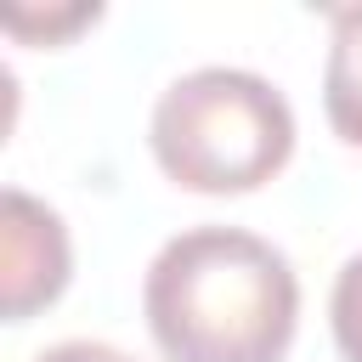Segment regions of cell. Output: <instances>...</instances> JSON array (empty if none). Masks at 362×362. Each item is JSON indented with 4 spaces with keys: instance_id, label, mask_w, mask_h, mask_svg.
<instances>
[{
    "instance_id": "obj_1",
    "label": "cell",
    "mask_w": 362,
    "mask_h": 362,
    "mask_svg": "<svg viewBox=\"0 0 362 362\" xmlns=\"http://www.w3.org/2000/svg\"><path fill=\"white\" fill-rule=\"evenodd\" d=\"M141 311L170 362H283L300 277L277 243L243 226H187L153 255Z\"/></svg>"
},
{
    "instance_id": "obj_2",
    "label": "cell",
    "mask_w": 362,
    "mask_h": 362,
    "mask_svg": "<svg viewBox=\"0 0 362 362\" xmlns=\"http://www.w3.org/2000/svg\"><path fill=\"white\" fill-rule=\"evenodd\" d=\"M147 141L187 192H255L294 153V107L272 79L209 62L158 90Z\"/></svg>"
},
{
    "instance_id": "obj_3",
    "label": "cell",
    "mask_w": 362,
    "mask_h": 362,
    "mask_svg": "<svg viewBox=\"0 0 362 362\" xmlns=\"http://www.w3.org/2000/svg\"><path fill=\"white\" fill-rule=\"evenodd\" d=\"M74 272L68 226L51 204H40L23 187L0 192V311L6 322H28L45 311Z\"/></svg>"
},
{
    "instance_id": "obj_4",
    "label": "cell",
    "mask_w": 362,
    "mask_h": 362,
    "mask_svg": "<svg viewBox=\"0 0 362 362\" xmlns=\"http://www.w3.org/2000/svg\"><path fill=\"white\" fill-rule=\"evenodd\" d=\"M322 113H328L339 141L362 147V6H334L328 11Z\"/></svg>"
},
{
    "instance_id": "obj_5",
    "label": "cell",
    "mask_w": 362,
    "mask_h": 362,
    "mask_svg": "<svg viewBox=\"0 0 362 362\" xmlns=\"http://www.w3.org/2000/svg\"><path fill=\"white\" fill-rule=\"evenodd\" d=\"M328 322H334V345L345 362H362V249L339 266L334 294H328Z\"/></svg>"
},
{
    "instance_id": "obj_6",
    "label": "cell",
    "mask_w": 362,
    "mask_h": 362,
    "mask_svg": "<svg viewBox=\"0 0 362 362\" xmlns=\"http://www.w3.org/2000/svg\"><path fill=\"white\" fill-rule=\"evenodd\" d=\"M96 11H102V6H68V11H45V17H34V11H6V28H11V34H34V28H40V34L51 40V34H68V28H79V23H96Z\"/></svg>"
},
{
    "instance_id": "obj_7",
    "label": "cell",
    "mask_w": 362,
    "mask_h": 362,
    "mask_svg": "<svg viewBox=\"0 0 362 362\" xmlns=\"http://www.w3.org/2000/svg\"><path fill=\"white\" fill-rule=\"evenodd\" d=\"M34 362H136V356L119 345H102V339H62V345H45Z\"/></svg>"
}]
</instances>
